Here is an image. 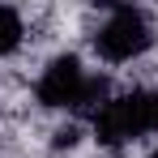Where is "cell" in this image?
I'll return each instance as SVG.
<instances>
[{"mask_svg": "<svg viewBox=\"0 0 158 158\" xmlns=\"http://www.w3.org/2000/svg\"><path fill=\"white\" fill-rule=\"evenodd\" d=\"M30 94H34L39 111H52V115L85 124L115 94V85H111V73L90 64L81 52H52L39 64L34 81H30Z\"/></svg>", "mask_w": 158, "mask_h": 158, "instance_id": "1", "label": "cell"}, {"mask_svg": "<svg viewBox=\"0 0 158 158\" xmlns=\"http://www.w3.org/2000/svg\"><path fill=\"white\" fill-rule=\"evenodd\" d=\"M90 60L103 64V73H120L141 60H150L158 47V17L145 4H111L94 26L85 30Z\"/></svg>", "mask_w": 158, "mask_h": 158, "instance_id": "2", "label": "cell"}, {"mask_svg": "<svg viewBox=\"0 0 158 158\" xmlns=\"http://www.w3.org/2000/svg\"><path fill=\"white\" fill-rule=\"evenodd\" d=\"M30 34H34V26H30L26 9L0 4V64H4V60H17V56L26 52Z\"/></svg>", "mask_w": 158, "mask_h": 158, "instance_id": "3", "label": "cell"}, {"mask_svg": "<svg viewBox=\"0 0 158 158\" xmlns=\"http://www.w3.org/2000/svg\"><path fill=\"white\" fill-rule=\"evenodd\" d=\"M137 98H141V128H145V141L158 145V85H137Z\"/></svg>", "mask_w": 158, "mask_h": 158, "instance_id": "4", "label": "cell"}, {"mask_svg": "<svg viewBox=\"0 0 158 158\" xmlns=\"http://www.w3.org/2000/svg\"><path fill=\"white\" fill-rule=\"evenodd\" d=\"M141 158H158V145H150V150H145V154H141Z\"/></svg>", "mask_w": 158, "mask_h": 158, "instance_id": "5", "label": "cell"}]
</instances>
